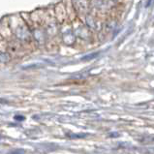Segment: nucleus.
<instances>
[{
	"label": "nucleus",
	"mask_w": 154,
	"mask_h": 154,
	"mask_svg": "<svg viewBox=\"0 0 154 154\" xmlns=\"http://www.w3.org/2000/svg\"><path fill=\"white\" fill-rule=\"evenodd\" d=\"M86 134H73V133H66V137H68L69 139H82L85 138Z\"/></svg>",
	"instance_id": "obj_2"
},
{
	"label": "nucleus",
	"mask_w": 154,
	"mask_h": 154,
	"mask_svg": "<svg viewBox=\"0 0 154 154\" xmlns=\"http://www.w3.org/2000/svg\"><path fill=\"white\" fill-rule=\"evenodd\" d=\"M99 55V52H93V54H86V55H83L81 60H85V61H87V60H91V59H94L96 58Z\"/></svg>",
	"instance_id": "obj_1"
},
{
	"label": "nucleus",
	"mask_w": 154,
	"mask_h": 154,
	"mask_svg": "<svg viewBox=\"0 0 154 154\" xmlns=\"http://www.w3.org/2000/svg\"><path fill=\"white\" fill-rule=\"evenodd\" d=\"M25 151L23 150V149L21 148H17V149H12V150L9 151L8 154H24Z\"/></svg>",
	"instance_id": "obj_3"
},
{
	"label": "nucleus",
	"mask_w": 154,
	"mask_h": 154,
	"mask_svg": "<svg viewBox=\"0 0 154 154\" xmlns=\"http://www.w3.org/2000/svg\"><path fill=\"white\" fill-rule=\"evenodd\" d=\"M14 119L17 120V121H23V120L25 119V117L23 116H14Z\"/></svg>",
	"instance_id": "obj_4"
}]
</instances>
